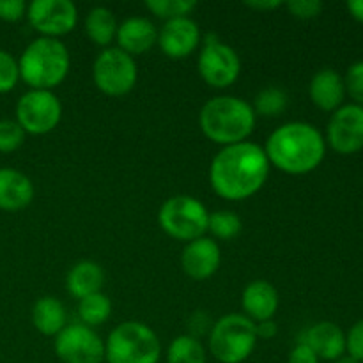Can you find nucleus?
Wrapping results in <instances>:
<instances>
[{"label": "nucleus", "instance_id": "1", "mask_svg": "<svg viewBox=\"0 0 363 363\" xmlns=\"http://www.w3.org/2000/svg\"><path fill=\"white\" fill-rule=\"evenodd\" d=\"M269 176L264 149L252 142L227 145L216 152L209 167V183L227 201H245L257 194Z\"/></svg>", "mask_w": 363, "mask_h": 363}, {"label": "nucleus", "instance_id": "2", "mask_svg": "<svg viewBox=\"0 0 363 363\" xmlns=\"http://www.w3.org/2000/svg\"><path fill=\"white\" fill-rule=\"evenodd\" d=\"M269 165L291 176H303L321 165L326 142L321 131L308 123H287L269 135L264 149Z\"/></svg>", "mask_w": 363, "mask_h": 363}, {"label": "nucleus", "instance_id": "3", "mask_svg": "<svg viewBox=\"0 0 363 363\" xmlns=\"http://www.w3.org/2000/svg\"><path fill=\"white\" fill-rule=\"evenodd\" d=\"M252 105L236 96H216L201 110L199 123L206 137L215 144L234 145L247 142L255 128Z\"/></svg>", "mask_w": 363, "mask_h": 363}, {"label": "nucleus", "instance_id": "4", "mask_svg": "<svg viewBox=\"0 0 363 363\" xmlns=\"http://www.w3.org/2000/svg\"><path fill=\"white\" fill-rule=\"evenodd\" d=\"M69 52L55 38H38L28 43L18 59L20 78L34 91H52L69 73Z\"/></svg>", "mask_w": 363, "mask_h": 363}, {"label": "nucleus", "instance_id": "5", "mask_svg": "<svg viewBox=\"0 0 363 363\" xmlns=\"http://www.w3.org/2000/svg\"><path fill=\"white\" fill-rule=\"evenodd\" d=\"M160 357L162 344L158 335L144 323H121L105 342V360L108 363H158Z\"/></svg>", "mask_w": 363, "mask_h": 363}, {"label": "nucleus", "instance_id": "6", "mask_svg": "<svg viewBox=\"0 0 363 363\" xmlns=\"http://www.w3.org/2000/svg\"><path fill=\"white\" fill-rule=\"evenodd\" d=\"M255 344V323L241 314L223 315L209 333V351L220 363L245 362L254 353Z\"/></svg>", "mask_w": 363, "mask_h": 363}, {"label": "nucleus", "instance_id": "7", "mask_svg": "<svg viewBox=\"0 0 363 363\" xmlns=\"http://www.w3.org/2000/svg\"><path fill=\"white\" fill-rule=\"evenodd\" d=\"M158 222L170 238L190 243L204 236L208 230L209 213L195 197L174 195L160 208Z\"/></svg>", "mask_w": 363, "mask_h": 363}, {"label": "nucleus", "instance_id": "8", "mask_svg": "<svg viewBox=\"0 0 363 363\" xmlns=\"http://www.w3.org/2000/svg\"><path fill=\"white\" fill-rule=\"evenodd\" d=\"M138 67L131 55L121 48H105L94 60L92 80L106 96L119 98L131 92L137 85Z\"/></svg>", "mask_w": 363, "mask_h": 363}, {"label": "nucleus", "instance_id": "9", "mask_svg": "<svg viewBox=\"0 0 363 363\" xmlns=\"http://www.w3.org/2000/svg\"><path fill=\"white\" fill-rule=\"evenodd\" d=\"M240 71L241 60L233 46L215 34H209L199 55V73L202 80L211 87L225 89L238 80Z\"/></svg>", "mask_w": 363, "mask_h": 363}, {"label": "nucleus", "instance_id": "10", "mask_svg": "<svg viewBox=\"0 0 363 363\" xmlns=\"http://www.w3.org/2000/svg\"><path fill=\"white\" fill-rule=\"evenodd\" d=\"M62 117V105L52 91L25 92L16 103V123L25 133L46 135L57 128Z\"/></svg>", "mask_w": 363, "mask_h": 363}, {"label": "nucleus", "instance_id": "11", "mask_svg": "<svg viewBox=\"0 0 363 363\" xmlns=\"http://www.w3.org/2000/svg\"><path fill=\"white\" fill-rule=\"evenodd\" d=\"M55 353L64 363H101L105 360V342L89 326L67 325L55 337Z\"/></svg>", "mask_w": 363, "mask_h": 363}, {"label": "nucleus", "instance_id": "12", "mask_svg": "<svg viewBox=\"0 0 363 363\" xmlns=\"http://www.w3.org/2000/svg\"><path fill=\"white\" fill-rule=\"evenodd\" d=\"M28 23L41 38L69 34L78 21V11L71 0H34L27 6Z\"/></svg>", "mask_w": 363, "mask_h": 363}, {"label": "nucleus", "instance_id": "13", "mask_svg": "<svg viewBox=\"0 0 363 363\" xmlns=\"http://www.w3.org/2000/svg\"><path fill=\"white\" fill-rule=\"evenodd\" d=\"M326 140L339 155H354L363 149V106L351 103L337 108L326 128Z\"/></svg>", "mask_w": 363, "mask_h": 363}, {"label": "nucleus", "instance_id": "14", "mask_svg": "<svg viewBox=\"0 0 363 363\" xmlns=\"http://www.w3.org/2000/svg\"><path fill=\"white\" fill-rule=\"evenodd\" d=\"M201 43V28L191 18H176L163 23L158 32V45L174 60L186 59Z\"/></svg>", "mask_w": 363, "mask_h": 363}, {"label": "nucleus", "instance_id": "15", "mask_svg": "<svg viewBox=\"0 0 363 363\" xmlns=\"http://www.w3.org/2000/svg\"><path fill=\"white\" fill-rule=\"evenodd\" d=\"M222 261L218 243L211 238H199L184 247L181 255V266L184 273L194 280H206L216 273Z\"/></svg>", "mask_w": 363, "mask_h": 363}, {"label": "nucleus", "instance_id": "16", "mask_svg": "<svg viewBox=\"0 0 363 363\" xmlns=\"http://www.w3.org/2000/svg\"><path fill=\"white\" fill-rule=\"evenodd\" d=\"M116 39L119 45L117 48L133 57L145 53L158 43V30L147 18L133 16L117 25Z\"/></svg>", "mask_w": 363, "mask_h": 363}, {"label": "nucleus", "instance_id": "17", "mask_svg": "<svg viewBox=\"0 0 363 363\" xmlns=\"http://www.w3.org/2000/svg\"><path fill=\"white\" fill-rule=\"evenodd\" d=\"M300 342L307 344L318 354V358L330 362L339 360L346 351V335L340 330V326L330 321H321L311 326Z\"/></svg>", "mask_w": 363, "mask_h": 363}, {"label": "nucleus", "instance_id": "18", "mask_svg": "<svg viewBox=\"0 0 363 363\" xmlns=\"http://www.w3.org/2000/svg\"><path fill=\"white\" fill-rule=\"evenodd\" d=\"M241 303H243V311L247 312L248 319L264 323L272 321L273 315L277 314L280 298L272 284L266 280H254L245 287Z\"/></svg>", "mask_w": 363, "mask_h": 363}, {"label": "nucleus", "instance_id": "19", "mask_svg": "<svg viewBox=\"0 0 363 363\" xmlns=\"http://www.w3.org/2000/svg\"><path fill=\"white\" fill-rule=\"evenodd\" d=\"M308 94L318 108L325 110V112H335L337 108L342 106L344 96H346L344 78L330 67L318 71L308 85Z\"/></svg>", "mask_w": 363, "mask_h": 363}, {"label": "nucleus", "instance_id": "20", "mask_svg": "<svg viewBox=\"0 0 363 363\" xmlns=\"http://www.w3.org/2000/svg\"><path fill=\"white\" fill-rule=\"evenodd\" d=\"M34 199V184L16 169H0V209L2 211H20L27 208Z\"/></svg>", "mask_w": 363, "mask_h": 363}, {"label": "nucleus", "instance_id": "21", "mask_svg": "<svg viewBox=\"0 0 363 363\" xmlns=\"http://www.w3.org/2000/svg\"><path fill=\"white\" fill-rule=\"evenodd\" d=\"M103 282H105V273L101 266L92 261H82L67 273L66 289L69 291L71 296L82 300L94 293H101Z\"/></svg>", "mask_w": 363, "mask_h": 363}, {"label": "nucleus", "instance_id": "22", "mask_svg": "<svg viewBox=\"0 0 363 363\" xmlns=\"http://www.w3.org/2000/svg\"><path fill=\"white\" fill-rule=\"evenodd\" d=\"M32 323L35 330L46 337L59 335L66 328V311L59 300L45 296L38 300L32 308Z\"/></svg>", "mask_w": 363, "mask_h": 363}, {"label": "nucleus", "instance_id": "23", "mask_svg": "<svg viewBox=\"0 0 363 363\" xmlns=\"http://www.w3.org/2000/svg\"><path fill=\"white\" fill-rule=\"evenodd\" d=\"M85 32L89 39L98 46H108L117 34L116 16L106 7H94L85 18Z\"/></svg>", "mask_w": 363, "mask_h": 363}, {"label": "nucleus", "instance_id": "24", "mask_svg": "<svg viewBox=\"0 0 363 363\" xmlns=\"http://www.w3.org/2000/svg\"><path fill=\"white\" fill-rule=\"evenodd\" d=\"M112 314V303L106 298V294L94 293L91 296L82 298L78 303V315L82 319V325L89 326H99L106 321Z\"/></svg>", "mask_w": 363, "mask_h": 363}, {"label": "nucleus", "instance_id": "25", "mask_svg": "<svg viewBox=\"0 0 363 363\" xmlns=\"http://www.w3.org/2000/svg\"><path fill=\"white\" fill-rule=\"evenodd\" d=\"M167 363H206V351L194 335H181L170 342Z\"/></svg>", "mask_w": 363, "mask_h": 363}, {"label": "nucleus", "instance_id": "26", "mask_svg": "<svg viewBox=\"0 0 363 363\" xmlns=\"http://www.w3.org/2000/svg\"><path fill=\"white\" fill-rule=\"evenodd\" d=\"M287 98L286 91L279 87H266L255 96L254 99V112L255 116H262V117H277L287 108Z\"/></svg>", "mask_w": 363, "mask_h": 363}, {"label": "nucleus", "instance_id": "27", "mask_svg": "<svg viewBox=\"0 0 363 363\" xmlns=\"http://www.w3.org/2000/svg\"><path fill=\"white\" fill-rule=\"evenodd\" d=\"M145 7L155 16L169 21L176 18H186L197 7V2L195 0H147Z\"/></svg>", "mask_w": 363, "mask_h": 363}, {"label": "nucleus", "instance_id": "28", "mask_svg": "<svg viewBox=\"0 0 363 363\" xmlns=\"http://www.w3.org/2000/svg\"><path fill=\"white\" fill-rule=\"evenodd\" d=\"M208 230L222 241H229L241 233V218L233 211H215L209 215Z\"/></svg>", "mask_w": 363, "mask_h": 363}, {"label": "nucleus", "instance_id": "29", "mask_svg": "<svg viewBox=\"0 0 363 363\" xmlns=\"http://www.w3.org/2000/svg\"><path fill=\"white\" fill-rule=\"evenodd\" d=\"M25 131L16 121L0 119V152H13L21 147Z\"/></svg>", "mask_w": 363, "mask_h": 363}, {"label": "nucleus", "instance_id": "30", "mask_svg": "<svg viewBox=\"0 0 363 363\" xmlns=\"http://www.w3.org/2000/svg\"><path fill=\"white\" fill-rule=\"evenodd\" d=\"M20 80L18 60L9 52L0 50V94L11 92Z\"/></svg>", "mask_w": 363, "mask_h": 363}, {"label": "nucleus", "instance_id": "31", "mask_svg": "<svg viewBox=\"0 0 363 363\" xmlns=\"http://www.w3.org/2000/svg\"><path fill=\"white\" fill-rule=\"evenodd\" d=\"M346 92L354 99V105L363 106V60L351 64L344 78Z\"/></svg>", "mask_w": 363, "mask_h": 363}, {"label": "nucleus", "instance_id": "32", "mask_svg": "<svg viewBox=\"0 0 363 363\" xmlns=\"http://www.w3.org/2000/svg\"><path fill=\"white\" fill-rule=\"evenodd\" d=\"M286 6L298 20H312V18H318L323 11L321 0H289Z\"/></svg>", "mask_w": 363, "mask_h": 363}, {"label": "nucleus", "instance_id": "33", "mask_svg": "<svg viewBox=\"0 0 363 363\" xmlns=\"http://www.w3.org/2000/svg\"><path fill=\"white\" fill-rule=\"evenodd\" d=\"M346 351L357 362H363V319L351 326L346 335Z\"/></svg>", "mask_w": 363, "mask_h": 363}, {"label": "nucleus", "instance_id": "34", "mask_svg": "<svg viewBox=\"0 0 363 363\" xmlns=\"http://www.w3.org/2000/svg\"><path fill=\"white\" fill-rule=\"evenodd\" d=\"M23 16H27V6L23 0H0V20L14 23Z\"/></svg>", "mask_w": 363, "mask_h": 363}, {"label": "nucleus", "instance_id": "35", "mask_svg": "<svg viewBox=\"0 0 363 363\" xmlns=\"http://www.w3.org/2000/svg\"><path fill=\"white\" fill-rule=\"evenodd\" d=\"M287 363H319L318 354L303 342H298L294 350L289 353V360Z\"/></svg>", "mask_w": 363, "mask_h": 363}, {"label": "nucleus", "instance_id": "36", "mask_svg": "<svg viewBox=\"0 0 363 363\" xmlns=\"http://www.w3.org/2000/svg\"><path fill=\"white\" fill-rule=\"evenodd\" d=\"M255 333L257 339H273L277 335V325L273 321H264L255 325Z\"/></svg>", "mask_w": 363, "mask_h": 363}, {"label": "nucleus", "instance_id": "37", "mask_svg": "<svg viewBox=\"0 0 363 363\" xmlns=\"http://www.w3.org/2000/svg\"><path fill=\"white\" fill-rule=\"evenodd\" d=\"M247 6L255 11H273L282 6V2L280 0H252V2H247Z\"/></svg>", "mask_w": 363, "mask_h": 363}, {"label": "nucleus", "instance_id": "38", "mask_svg": "<svg viewBox=\"0 0 363 363\" xmlns=\"http://www.w3.org/2000/svg\"><path fill=\"white\" fill-rule=\"evenodd\" d=\"M347 11H350L354 20L363 23V0H350L347 2Z\"/></svg>", "mask_w": 363, "mask_h": 363}, {"label": "nucleus", "instance_id": "39", "mask_svg": "<svg viewBox=\"0 0 363 363\" xmlns=\"http://www.w3.org/2000/svg\"><path fill=\"white\" fill-rule=\"evenodd\" d=\"M335 363H360V362H357L354 358H351L350 354H347V357H340L339 360H335Z\"/></svg>", "mask_w": 363, "mask_h": 363}]
</instances>
